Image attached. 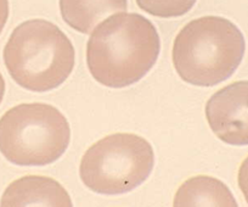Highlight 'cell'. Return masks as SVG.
Here are the masks:
<instances>
[{
    "label": "cell",
    "instance_id": "6da1fadb",
    "mask_svg": "<svg viewBox=\"0 0 248 207\" xmlns=\"http://www.w3.org/2000/svg\"><path fill=\"white\" fill-rule=\"evenodd\" d=\"M161 39L151 21L139 14L118 13L92 33L87 64L93 78L109 88L138 83L151 71Z\"/></svg>",
    "mask_w": 248,
    "mask_h": 207
},
{
    "label": "cell",
    "instance_id": "7a4b0ae2",
    "mask_svg": "<svg viewBox=\"0 0 248 207\" xmlns=\"http://www.w3.org/2000/svg\"><path fill=\"white\" fill-rule=\"evenodd\" d=\"M246 42L230 20L204 16L181 28L171 59L179 77L199 87H213L229 80L242 63Z\"/></svg>",
    "mask_w": 248,
    "mask_h": 207
},
{
    "label": "cell",
    "instance_id": "3957f363",
    "mask_svg": "<svg viewBox=\"0 0 248 207\" xmlns=\"http://www.w3.org/2000/svg\"><path fill=\"white\" fill-rule=\"evenodd\" d=\"M4 63L20 87L45 93L60 87L70 77L76 51L56 25L34 18L13 31L4 48Z\"/></svg>",
    "mask_w": 248,
    "mask_h": 207
},
{
    "label": "cell",
    "instance_id": "277c9868",
    "mask_svg": "<svg viewBox=\"0 0 248 207\" xmlns=\"http://www.w3.org/2000/svg\"><path fill=\"white\" fill-rule=\"evenodd\" d=\"M70 142L67 118L55 106L21 104L0 118V152L14 165H50L65 154Z\"/></svg>",
    "mask_w": 248,
    "mask_h": 207
},
{
    "label": "cell",
    "instance_id": "5b68a950",
    "mask_svg": "<svg viewBox=\"0 0 248 207\" xmlns=\"http://www.w3.org/2000/svg\"><path fill=\"white\" fill-rule=\"evenodd\" d=\"M155 166L152 145L129 133L107 135L87 150L80 161V179L97 194H125L141 185Z\"/></svg>",
    "mask_w": 248,
    "mask_h": 207
},
{
    "label": "cell",
    "instance_id": "8992f818",
    "mask_svg": "<svg viewBox=\"0 0 248 207\" xmlns=\"http://www.w3.org/2000/svg\"><path fill=\"white\" fill-rule=\"evenodd\" d=\"M206 117L214 134L230 145H248V80L221 88L209 97Z\"/></svg>",
    "mask_w": 248,
    "mask_h": 207
},
{
    "label": "cell",
    "instance_id": "52a82bcc",
    "mask_svg": "<svg viewBox=\"0 0 248 207\" xmlns=\"http://www.w3.org/2000/svg\"><path fill=\"white\" fill-rule=\"evenodd\" d=\"M4 207L73 206L67 190L57 180L44 175H26L11 183L1 196Z\"/></svg>",
    "mask_w": 248,
    "mask_h": 207
},
{
    "label": "cell",
    "instance_id": "ba28073f",
    "mask_svg": "<svg viewBox=\"0 0 248 207\" xmlns=\"http://www.w3.org/2000/svg\"><path fill=\"white\" fill-rule=\"evenodd\" d=\"M128 0H60V11L66 23L80 33L92 32L111 14L125 13Z\"/></svg>",
    "mask_w": 248,
    "mask_h": 207
},
{
    "label": "cell",
    "instance_id": "9c48e42d",
    "mask_svg": "<svg viewBox=\"0 0 248 207\" xmlns=\"http://www.w3.org/2000/svg\"><path fill=\"white\" fill-rule=\"evenodd\" d=\"M174 206L237 207V202L223 182L208 175H197L180 185L174 197Z\"/></svg>",
    "mask_w": 248,
    "mask_h": 207
},
{
    "label": "cell",
    "instance_id": "30bf717a",
    "mask_svg": "<svg viewBox=\"0 0 248 207\" xmlns=\"http://www.w3.org/2000/svg\"><path fill=\"white\" fill-rule=\"evenodd\" d=\"M197 0H137L141 10L162 18L179 17L189 13Z\"/></svg>",
    "mask_w": 248,
    "mask_h": 207
},
{
    "label": "cell",
    "instance_id": "8fae6325",
    "mask_svg": "<svg viewBox=\"0 0 248 207\" xmlns=\"http://www.w3.org/2000/svg\"><path fill=\"white\" fill-rule=\"evenodd\" d=\"M238 187H240L241 191L245 195L246 201L248 204V158L241 165L240 170H238Z\"/></svg>",
    "mask_w": 248,
    "mask_h": 207
},
{
    "label": "cell",
    "instance_id": "7c38bea8",
    "mask_svg": "<svg viewBox=\"0 0 248 207\" xmlns=\"http://www.w3.org/2000/svg\"><path fill=\"white\" fill-rule=\"evenodd\" d=\"M9 0H0V34L3 32L9 18Z\"/></svg>",
    "mask_w": 248,
    "mask_h": 207
},
{
    "label": "cell",
    "instance_id": "4fadbf2b",
    "mask_svg": "<svg viewBox=\"0 0 248 207\" xmlns=\"http://www.w3.org/2000/svg\"><path fill=\"white\" fill-rule=\"evenodd\" d=\"M4 94H5V80H4L3 75L0 73V104L3 101Z\"/></svg>",
    "mask_w": 248,
    "mask_h": 207
}]
</instances>
